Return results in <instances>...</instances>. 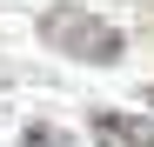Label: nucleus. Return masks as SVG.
I'll list each match as a JSON object with an SVG mask.
<instances>
[{
  "label": "nucleus",
  "instance_id": "f257e3e1",
  "mask_svg": "<svg viewBox=\"0 0 154 147\" xmlns=\"http://www.w3.org/2000/svg\"><path fill=\"white\" fill-rule=\"evenodd\" d=\"M40 40L54 47V54H67V60H94V67H114L121 60V34L100 14L74 7V0H60V7L40 14Z\"/></svg>",
  "mask_w": 154,
  "mask_h": 147
},
{
  "label": "nucleus",
  "instance_id": "f03ea898",
  "mask_svg": "<svg viewBox=\"0 0 154 147\" xmlns=\"http://www.w3.org/2000/svg\"><path fill=\"white\" fill-rule=\"evenodd\" d=\"M94 147H154V120L141 114H94Z\"/></svg>",
  "mask_w": 154,
  "mask_h": 147
},
{
  "label": "nucleus",
  "instance_id": "7ed1b4c3",
  "mask_svg": "<svg viewBox=\"0 0 154 147\" xmlns=\"http://www.w3.org/2000/svg\"><path fill=\"white\" fill-rule=\"evenodd\" d=\"M20 147H74L60 127H27V134H20Z\"/></svg>",
  "mask_w": 154,
  "mask_h": 147
},
{
  "label": "nucleus",
  "instance_id": "20e7f679",
  "mask_svg": "<svg viewBox=\"0 0 154 147\" xmlns=\"http://www.w3.org/2000/svg\"><path fill=\"white\" fill-rule=\"evenodd\" d=\"M147 100H154V87H147Z\"/></svg>",
  "mask_w": 154,
  "mask_h": 147
}]
</instances>
